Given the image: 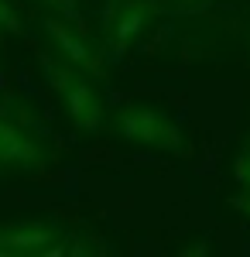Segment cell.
Here are the masks:
<instances>
[{
    "mask_svg": "<svg viewBox=\"0 0 250 257\" xmlns=\"http://www.w3.org/2000/svg\"><path fill=\"white\" fill-rule=\"evenodd\" d=\"M148 11H151V7H131V11L120 18V24H116V38H120V41H131V38H134L137 31L144 28Z\"/></svg>",
    "mask_w": 250,
    "mask_h": 257,
    "instance_id": "cell-6",
    "label": "cell"
},
{
    "mask_svg": "<svg viewBox=\"0 0 250 257\" xmlns=\"http://www.w3.org/2000/svg\"><path fill=\"white\" fill-rule=\"evenodd\" d=\"M52 82L65 93V103H69V113H72V120H76V127L96 131L99 123H103V103H99L96 89H93L86 79H72L69 72H55Z\"/></svg>",
    "mask_w": 250,
    "mask_h": 257,
    "instance_id": "cell-1",
    "label": "cell"
},
{
    "mask_svg": "<svg viewBox=\"0 0 250 257\" xmlns=\"http://www.w3.org/2000/svg\"><path fill=\"white\" fill-rule=\"evenodd\" d=\"M120 131L134 141H144V144H161V148H178L182 144L178 127L168 123L154 110H123L120 113Z\"/></svg>",
    "mask_w": 250,
    "mask_h": 257,
    "instance_id": "cell-2",
    "label": "cell"
},
{
    "mask_svg": "<svg viewBox=\"0 0 250 257\" xmlns=\"http://www.w3.org/2000/svg\"><path fill=\"white\" fill-rule=\"evenodd\" d=\"M45 31L55 38L58 52H65V59L76 62V65H86V69H99V62L93 59V52L86 48V41L79 38L76 31H69L65 24H58V21H45Z\"/></svg>",
    "mask_w": 250,
    "mask_h": 257,
    "instance_id": "cell-3",
    "label": "cell"
},
{
    "mask_svg": "<svg viewBox=\"0 0 250 257\" xmlns=\"http://www.w3.org/2000/svg\"><path fill=\"white\" fill-rule=\"evenodd\" d=\"M28 158L35 161L38 151L21 138L14 127H0V161H28Z\"/></svg>",
    "mask_w": 250,
    "mask_h": 257,
    "instance_id": "cell-5",
    "label": "cell"
},
{
    "mask_svg": "<svg viewBox=\"0 0 250 257\" xmlns=\"http://www.w3.org/2000/svg\"><path fill=\"white\" fill-rule=\"evenodd\" d=\"M0 28H11V31H18V28H21V24H18V14H14L4 0H0Z\"/></svg>",
    "mask_w": 250,
    "mask_h": 257,
    "instance_id": "cell-7",
    "label": "cell"
},
{
    "mask_svg": "<svg viewBox=\"0 0 250 257\" xmlns=\"http://www.w3.org/2000/svg\"><path fill=\"white\" fill-rule=\"evenodd\" d=\"M45 243H52V233L41 230V226H11L0 233V247L4 254L18 250V254H28V250H41Z\"/></svg>",
    "mask_w": 250,
    "mask_h": 257,
    "instance_id": "cell-4",
    "label": "cell"
},
{
    "mask_svg": "<svg viewBox=\"0 0 250 257\" xmlns=\"http://www.w3.org/2000/svg\"><path fill=\"white\" fill-rule=\"evenodd\" d=\"M243 209H247V213H250V199H247V202H243Z\"/></svg>",
    "mask_w": 250,
    "mask_h": 257,
    "instance_id": "cell-9",
    "label": "cell"
},
{
    "mask_svg": "<svg viewBox=\"0 0 250 257\" xmlns=\"http://www.w3.org/2000/svg\"><path fill=\"white\" fill-rule=\"evenodd\" d=\"M41 4H48V7H58V14H69V18L76 14V4H72V0H41Z\"/></svg>",
    "mask_w": 250,
    "mask_h": 257,
    "instance_id": "cell-8",
    "label": "cell"
}]
</instances>
